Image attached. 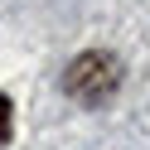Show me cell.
Masks as SVG:
<instances>
[{"label":"cell","instance_id":"obj_2","mask_svg":"<svg viewBox=\"0 0 150 150\" xmlns=\"http://www.w3.org/2000/svg\"><path fill=\"white\" fill-rule=\"evenodd\" d=\"M10 136H15V102L0 92V145H10Z\"/></svg>","mask_w":150,"mask_h":150},{"label":"cell","instance_id":"obj_1","mask_svg":"<svg viewBox=\"0 0 150 150\" xmlns=\"http://www.w3.org/2000/svg\"><path fill=\"white\" fill-rule=\"evenodd\" d=\"M116 87H121V63L111 58V53H102V49L78 53V58L68 63V73H63V92H68L73 102H82V107L111 102Z\"/></svg>","mask_w":150,"mask_h":150}]
</instances>
